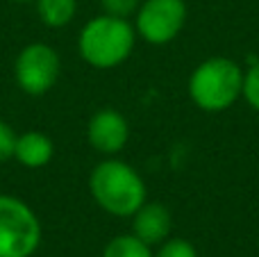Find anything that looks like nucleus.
I'll return each instance as SVG.
<instances>
[{"label":"nucleus","instance_id":"f257e3e1","mask_svg":"<svg viewBox=\"0 0 259 257\" xmlns=\"http://www.w3.org/2000/svg\"><path fill=\"white\" fill-rule=\"evenodd\" d=\"M89 191L100 209L118 219H130L148 200L143 178L123 159H103L89 176Z\"/></svg>","mask_w":259,"mask_h":257},{"label":"nucleus","instance_id":"f03ea898","mask_svg":"<svg viewBox=\"0 0 259 257\" xmlns=\"http://www.w3.org/2000/svg\"><path fill=\"white\" fill-rule=\"evenodd\" d=\"M137 44V30L130 25L127 18L100 14L82 25L77 36V50L80 57L89 66L107 71L116 68L132 55Z\"/></svg>","mask_w":259,"mask_h":257},{"label":"nucleus","instance_id":"7ed1b4c3","mask_svg":"<svg viewBox=\"0 0 259 257\" xmlns=\"http://www.w3.org/2000/svg\"><path fill=\"white\" fill-rule=\"evenodd\" d=\"M243 68L230 57H209L189 75V96L202 112H225L239 100Z\"/></svg>","mask_w":259,"mask_h":257},{"label":"nucleus","instance_id":"20e7f679","mask_svg":"<svg viewBox=\"0 0 259 257\" xmlns=\"http://www.w3.org/2000/svg\"><path fill=\"white\" fill-rule=\"evenodd\" d=\"M41 244V221L23 198L0 194V257H32Z\"/></svg>","mask_w":259,"mask_h":257},{"label":"nucleus","instance_id":"39448f33","mask_svg":"<svg viewBox=\"0 0 259 257\" xmlns=\"http://www.w3.org/2000/svg\"><path fill=\"white\" fill-rule=\"evenodd\" d=\"M62 59L48 44H27L14 59V80L27 96H44L57 84Z\"/></svg>","mask_w":259,"mask_h":257},{"label":"nucleus","instance_id":"423d86ee","mask_svg":"<svg viewBox=\"0 0 259 257\" xmlns=\"http://www.w3.org/2000/svg\"><path fill=\"white\" fill-rule=\"evenodd\" d=\"M187 3L184 0H141L134 30L150 46H166L184 30Z\"/></svg>","mask_w":259,"mask_h":257},{"label":"nucleus","instance_id":"0eeeda50","mask_svg":"<svg viewBox=\"0 0 259 257\" xmlns=\"http://www.w3.org/2000/svg\"><path fill=\"white\" fill-rule=\"evenodd\" d=\"M87 141L103 155H118L130 141V123L118 109L103 107L87 123Z\"/></svg>","mask_w":259,"mask_h":257},{"label":"nucleus","instance_id":"6e6552de","mask_svg":"<svg viewBox=\"0 0 259 257\" xmlns=\"http://www.w3.org/2000/svg\"><path fill=\"white\" fill-rule=\"evenodd\" d=\"M173 221L170 212L161 203H146L132 214V235L148 246H159L168 239Z\"/></svg>","mask_w":259,"mask_h":257},{"label":"nucleus","instance_id":"1a4fd4ad","mask_svg":"<svg viewBox=\"0 0 259 257\" xmlns=\"http://www.w3.org/2000/svg\"><path fill=\"white\" fill-rule=\"evenodd\" d=\"M53 155H55V144L44 132L27 130L16 137L14 159L21 162L25 168H44L46 164H50Z\"/></svg>","mask_w":259,"mask_h":257},{"label":"nucleus","instance_id":"9d476101","mask_svg":"<svg viewBox=\"0 0 259 257\" xmlns=\"http://www.w3.org/2000/svg\"><path fill=\"white\" fill-rule=\"evenodd\" d=\"M36 12L44 25L48 27H66L77 14V0H36Z\"/></svg>","mask_w":259,"mask_h":257},{"label":"nucleus","instance_id":"9b49d317","mask_svg":"<svg viewBox=\"0 0 259 257\" xmlns=\"http://www.w3.org/2000/svg\"><path fill=\"white\" fill-rule=\"evenodd\" d=\"M103 257H152V250L148 244H143L134 235H118L107 241L103 250Z\"/></svg>","mask_w":259,"mask_h":257},{"label":"nucleus","instance_id":"f8f14e48","mask_svg":"<svg viewBox=\"0 0 259 257\" xmlns=\"http://www.w3.org/2000/svg\"><path fill=\"white\" fill-rule=\"evenodd\" d=\"M241 96L255 112H259V62L252 64L248 71H243V89Z\"/></svg>","mask_w":259,"mask_h":257},{"label":"nucleus","instance_id":"ddd939ff","mask_svg":"<svg viewBox=\"0 0 259 257\" xmlns=\"http://www.w3.org/2000/svg\"><path fill=\"white\" fill-rule=\"evenodd\" d=\"M152 257H198V250L187 239H166Z\"/></svg>","mask_w":259,"mask_h":257},{"label":"nucleus","instance_id":"4468645a","mask_svg":"<svg viewBox=\"0 0 259 257\" xmlns=\"http://www.w3.org/2000/svg\"><path fill=\"white\" fill-rule=\"evenodd\" d=\"M139 5H141V0H100L103 14L118 18H130L132 14H137Z\"/></svg>","mask_w":259,"mask_h":257},{"label":"nucleus","instance_id":"2eb2a0df","mask_svg":"<svg viewBox=\"0 0 259 257\" xmlns=\"http://www.w3.org/2000/svg\"><path fill=\"white\" fill-rule=\"evenodd\" d=\"M16 132L9 123L0 118V162H7L14 157V146H16Z\"/></svg>","mask_w":259,"mask_h":257},{"label":"nucleus","instance_id":"dca6fc26","mask_svg":"<svg viewBox=\"0 0 259 257\" xmlns=\"http://www.w3.org/2000/svg\"><path fill=\"white\" fill-rule=\"evenodd\" d=\"M9 3H36V0H9Z\"/></svg>","mask_w":259,"mask_h":257}]
</instances>
